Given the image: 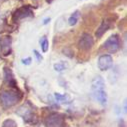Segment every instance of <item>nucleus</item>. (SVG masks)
Listing matches in <instances>:
<instances>
[{
	"instance_id": "nucleus-13",
	"label": "nucleus",
	"mask_w": 127,
	"mask_h": 127,
	"mask_svg": "<svg viewBox=\"0 0 127 127\" xmlns=\"http://www.w3.org/2000/svg\"><path fill=\"white\" fill-rule=\"evenodd\" d=\"M79 11H75L70 17H69V19H68V23H69V25H71V26H73V25H75L76 23H77V21H78V18H79Z\"/></svg>"
},
{
	"instance_id": "nucleus-14",
	"label": "nucleus",
	"mask_w": 127,
	"mask_h": 127,
	"mask_svg": "<svg viewBox=\"0 0 127 127\" xmlns=\"http://www.w3.org/2000/svg\"><path fill=\"white\" fill-rule=\"evenodd\" d=\"M67 68V65L65 64L64 62H60V63H56L54 65V69L57 71V72H62L63 70H65Z\"/></svg>"
},
{
	"instance_id": "nucleus-20",
	"label": "nucleus",
	"mask_w": 127,
	"mask_h": 127,
	"mask_svg": "<svg viewBox=\"0 0 127 127\" xmlns=\"http://www.w3.org/2000/svg\"><path fill=\"white\" fill-rule=\"evenodd\" d=\"M48 21H50V18H47V19H45V20H44V24H47V22H48Z\"/></svg>"
},
{
	"instance_id": "nucleus-18",
	"label": "nucleus",
	"mask_w": 127,
	"mask_h": 127,
	"mask_svg": "<svg viewBox=\"0 0 127 127\" xmlns=\"http://www.w3.org/2000/svg\"><path fill=\"white\" fill-rule=\"evenodd\" d=\"M34 54H35V56H36V58L38 59V61H40L41 59H42V56L38 53V51H36V50H34Z\"/></svg>"
},
{
	"instance_id": "nucleus-7",
	"label": "nucleus",
	"mask_w": 127,
	"mask_h": 127,
	"mask_svg": "<svg viewBox=\"0 0 127 127\" xmlns=\"http://www.w3.org/2000/svg\"><path fill=\"white\" fill-rule=\"evenodd\" d=\"M17 114H19L21 117L24 118V120H30V118H32L33 116V112H32V109L30 108L29 105H23L21 106L18 110H17Z\"/></svg>"
},
{
	"instance_id": "nucleus-4",
	"label": "nucleus",
	"mask_w": 127,
	"mask_h": 127,
	"mask_svg": "<svg viewBox=\"0 0 127 127\" xmlns=\"http://www.w3.org/2000/svg\"><path fill=\"white\" fill-rule=\"evenodd\" d=\"M94 44V40L92 38V36L88 33H84L80 36V39L78 41V47L81 49V50H84V51H87V50H90L92 48Z\"/></svg>"
},
{
	"instance_id": "nucleus-16",
	"label": "nucleus",
	"mask_w": 127,
	"mask_h": 127,
	"mask_svg": "<svg viewBox=\"0 0 127 127\" xmlns=\"http://www.w3.org/2000/svg\"><path fill=\"white\" fill-rule=\"evenodd\" d=\"M40 45H41V49L43 52H46L48 50V40L46 37H43L40 41Z\"/></svg>"
},
{
	"instance_id": "nucleus-5",
	"label": "nucleus",
	"mask_w": 127,
	"mask_h": 127,
	"mask_svg": "<svg viewBox=\"0 0 127 127\" xmlns=\"http://www.w3.org/2000/svg\"><path fill=\"white\" fill-rule=\"evenodd\" d=\"M113 64V59L110 55L108 54H104L101 55L98 59V68L101 71H106L108 70Z\"/></svg>"
},
{
	"instance_id": "nucleus-2",
	"label": "nucleus",
	"mask_w": 127,
	"mask_h": 127,
	"mask_svg": "<svg viewBox=\"0 0 127 127\" xmlns=\"http://www.w3.org/2000/svg\"><path fill=\"white\" fill-rule=\"evenodd\" d=\"M44 124L46 127H64V118L61 114L51 113L45 118Z\"/></svg>"
},
{
	"instance_id": "nucleus-11",
	"label": "nucleus",
	"mask_w": 127,
	"mask_h": 127,
	"mask_svg": "<svg viewBox=\"0 0 127 127\" xmlns=\"http://www.w3.org/2000/svg\"><path fill=\"white\" fill-rule=\"evenodd\" d=\"M95 97H96L97 101L101 104V105H106L107 104V93L105 92V89L104 90H98V91H95L93 92Z\"/></svg>"
},
{
	"instance_id": "nucleus-17",
	"label": "nucleus",
	"mask_w": 127,
	"mask_h": 127,
	"mask_svg": "<svg viewBox=\"0 0 127 127\" xmlns=\"http://www.w3.org/2000/svg\"><path fill=\"white\" fill-rule=\"evenodd\" d=\"M55 98L57 101L63 102V101H66L68 100V96L65 94H60V93H55Z\"/></svg>"
},
{
	"instance_id": "nucleus-9",
	"label": "nucleus",
	"mask_w": 127,
	"mask_h": 127,
	"mask_svg": "<svg viewBox=\"0 0 127 127\" xmlns=\"http://www.w3.org/2000/svg\"><path fill=\"white\" fill-rule=\"evenodd\" d=\"M1 51L5 56L11 52V37L6 36L1 40Z\"/></svg>"
},
{
	"instance_id": "nucleus-21",
	"label": "nucleus",
	"mask_w": 127,
	"mask_h": 127,
	"mask_svg": "<svg viewBox=\"0 0 127 127\" xmlns=\"http://www.w3.org/2000/svg\"><path fill=\"white\" fill-rule=\"evenodd\" d=\"M51 1H53V0H48V2H51Z\"/></svg>"
},
{
	"instance_id": "nucleus-12",
	"label": "nucleus",
	"mask_w": 127,
	"mask_h": 127,
	"mask_svg": "<svg viewBox=\"0 0 127 127\" xmlns=\"http://www.w3.org/2000/svg\"><path fill=\"white\" fill-rule=\"evenodd\" d=\"M4 80H5L9 85L14 84V78H13L11 69H9V68H5V69H4Z\"/></svg>"
},
{
	"instance_id": "nucleus-3",
	"label": "nucleus",
	"mask_w": 127,
	"mask_h": 127,
	"mask_svg": "<svg viewBox=\"0 0 127 127\" xmlns=\"http://www.w3.org/2000/svg\"><path fill=\"white\" fill-rule=\"evenodd\" d=\"M103 47L109 52H116L120 47V40L118 35H111L103 44Z\"/></svg>"
},
{
	"instance_id": "nucleus-1",
	"label": "nucleus",
	"mask_w": 127,
	"mask_h": 127,
	"mask_svg": "<svg viewBox=\"0 0 127 127\" xmlns=\"http://www.w3.org/2000/svg\"><path fill=\"white\" fill-rule=\"evenodd\" d=\"M20 100V94L13 89L10 90H4L0 93V101H1L2 105L5 107H10L18 103Z\"/></svg>"
},
{
	"instance_id": "nucleus-15",
	"label": "nucleus",
	"mask_w": 127,
	"mask_h": 127,
	"mask_svg": "<svg viewBox=\"0 0 127 127\" xmlns=\"http://www.w3.org/2000/svg\"><path fill=\"white\" fill-rule=\"evenodd\" d=\"M2 127H17V124L14 120L12 119H6L3 124H2Z\"/></svg>"
},
{
	"instance_id": "nucleus-8",
	"label": "nucleus",
	"mask_w": 127,
	"mask_h": 127,
	"mask_svg": "<svg viewBox=\"0 0 127 127\" xmlns=\"http://www.w3.org/2000/svg\"><path fill=\"white\" fill-rule=\"evenodd\" d=\"M105 89V82L104 79L101 76H96L92 81V90L93 92L98 90H104Z\"/></svg>"
},
{
	"instance_id": "nucleus-10",
	"label": "nucleus",
	"mask_w": 127,
	"mask_h": 127,
	"mask_svg": "<svg viewBox=\"0 0 127 127\" xmlns=\"http://www.w3.org/2000/svg\"><path fill=\"white\" fill-rule=\"evenodd\" d=\"M110 25H111V23H110V21L108 19L103 20L102 23L100 24V26L98 27L97 31H96V37L97 38H101L103 36V34L110 28Z\"/></svg>"
},
{
	"instance_id": "nucleus-6",
	"label": "nucleus",
	"mask_w": 127,
	"mask_h": 127,
	"mask_svg": "<svg viewBox=\"0 0 127 127\" xmlns=\"http://www.w3.org/2000/svg\"><path fill=\"white\" fill-rule=\"evenodd\" d=\"M32 15V11L28 6H23L22 8L18 9L14 14V20H20L26 17H29Z\"/></svg>"
},
{
	"instance_id": "nucleus-19",
	"label": "nucleus",
	"mask_w": 127,
	"mask_h": 127,
	"mask_svg": "<svg viewBox=\"0 0 127 127\" xmlns=\"http://www.w3.org/2000/svg\"><path fill=\"white\" fill-rule=\"evenodd\" d=\"M22 62H23V64H30V62H31V58H27V59H24V60H22Z\"/></svg>"
}]
</instances>
